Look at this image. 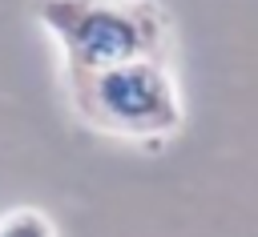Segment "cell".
<instances>
[{
	"label": "cell",
	"mask_w": 258,
	"mask_h": 237,
	"mask_svg": "<svg viewBox=\"0 0 258 237\" xmlns=\"http://www.w3.org/2000/svg\"><path fill=\"white\" fill-rule=\"evenodd\" d=\"M0 237H60L56 221L36 205H16L0 213Z\"/></svg>",
	"instance_id": "cell-3"
},
{
	"label": "cell",
	"mask_w": 258,
	"mask_h": 237,
	"mask_svg": "<svg viewBox=\"0 0 258 237\" xmlns=\"http://www.w3.org/2000/svg\"><path fill=\"white\" fill-rule=\"evenodd\" d=\"M73 112L101 137L161 145L181 133L185 104L165 56L129 60L117 68H101L81 80H64Z\"/></svg>",
	"instance_id": "cell-2"
},
{
	"label": "cell",
	"mask_w": 258,
	"mask_h": 237,
	"mask_svg": "<svg viewBox=\"0 0 258 237\" xmlns=\"http://www.w3.org/2000/svg\"><path fill=\"white\" fill-rule=\"evenodd\" d=\"M32 16L56 40L64 80L169 48V16L153 0H32Z\"/></svg>",
	"instance_id": "cell-1"
}]
</instances>
